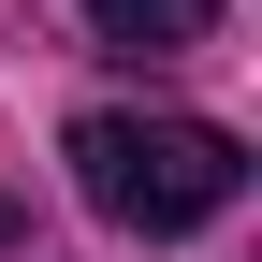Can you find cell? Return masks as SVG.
<instances>
[{"label": "cell", "instance_id": "obj_1", "mask_svg": "<svg viewBox=\"0 0 262 262\" xmlns=\"http://www.w3.org/2000/svg\"><path fill=\"white\" fill-rule=\"evenodd\" d=\"M73 189L117 233H204L248 189V146L219 117H73Z\"/></svg>", "mask_w": 262, "mask_h": 262}, {"label": "cell", "instance_id": "obj_2", "mask_svg": "<svg viewBox=\"0 0 262 262\" xmlns=\"http://www.w3.org/2000/svg\"><path fill=\"white\" fill-rule=\"evenodd\" d=\"M88 29L131 44V58H175V44H204V29H219V0H88Z\"/></svg>", "mask_w": 262, "mask_h": 262}]
</instances>
